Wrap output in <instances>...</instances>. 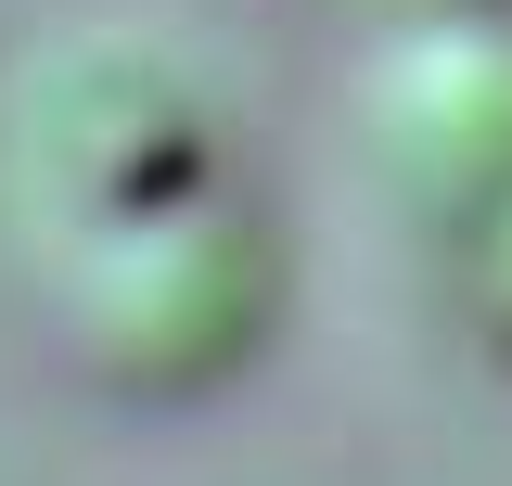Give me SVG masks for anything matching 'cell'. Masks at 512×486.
<instances>
[{"label":"cell","mask_w":512,"mask_h":486,"mask_svg":"<svg viewBox=\"0 0 512 486\" xmlns=\"http://www.w3.org/2000/svg\"><path fill=\"white\" fill-rule=\"evenodd\" d=\"M372 154L448 218L512 205V13H436L372 64Z\"/></svg>","instance_id":"3"},{"label":"cell","mask_w":512,"mask_h":486,"mask_svg":"<svg viewBox=\"0 0 512 486\" xmlns=\"http://www.w3.org/2000/svg\"><path fill=\"white\" fill-rule=\"evenodd\" d=\"M0 167L64 243H90V231L218 192V103L167 39L90 26V39H52L26 64V90L0 116Z\"/></svg>","instance_id":"1"},{"label":"cell","mask_w":512,"mask_h":486,"mask_svg":"<svg viewBox=\"0 0 512 486\" xmlns=\"http://www.w3.org/2000/svg\"><path fill=\"white\" fill-rule=\"evenodd\" d=\"M461 307H474L487 359L512 371V205H487V218H474V269H461Z\"/></svg>","instance_id":"4"},{"label":"cell","mask_w":512,"mask_h":486,"mask_svg":"<svg viewBox=\"0 0 512 486\" xmlns=\"http://www.w3.org/2000/svg\"><path fill=\"white\" fill-rule=\"evenodd\" d=\"M410 26H436V13H512V0H397Z\"/></svg>","instance_id":"5"},{"label":"cell","mask_w":512,"mask_h":486,"mask_svg":"<svg viewBox=\"0 0 512 486\" xmlns=\"http://www.w3.org/2000/svg\"><path fill=\"white\" fill-rule=\"evenodd\" d=\"M282 307V256L244 205L192 192L167 218H128V231L64 243V333L77 359L128 384V397H192L244 359Z\"/></svg>","instance_id":"2"}]
</instances>
